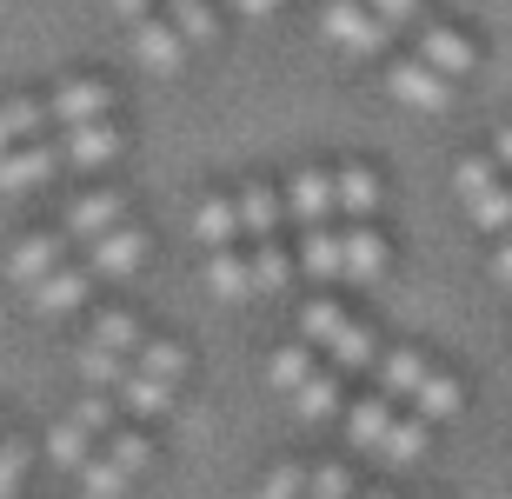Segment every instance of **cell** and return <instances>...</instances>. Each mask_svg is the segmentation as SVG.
Here are the masks:
<instances>
[{
  "label": "cell",
  "instance_id": "obj_21",
  "mask_svg": "<svg viewBox=\"0 0 512 499\" xmlns=\"http://www.w3.org/2000/svg\"><path fill=\"white\" fill-rule=\"evenodd\" d=\"M47 120H54L47 100H0V154H7V147H27Z\"/></svg>",
  "mask_w": 512,
  "mask_h": 499
},
{
  "label": "cell",
  "instance_id": "obj_42",
  "mask_svg": "<svg viewBox=\"0 0 512 499\" xmlns=\"http://www.w3.org/2000/svg\"><path fill=\"white\" fill-rule=\"evenodd\" d=\"M107 7H114V20H120V27H133V20H147V7H153V0H107Z\"/></svg>",
  "mask_w": 512,
  "mask_h": 499
},
{
  "label": "cell",
  "instance_id": "obj_22",
  "mask_svg": "<svg viewBox=\"0 0 512 499\" xmlns=\"http://www.w3.org/2000/svg\"><path fill=\"white\" fill-rule=\"evenodd\" d=\"M207 293H213V300H247V293H253V267L233 247L207 253Z\"/></svg>",
  "mask_w": 512,
  "mask_h": 499
},
{
  "label": "cell",
  "instance_id": "obj_6",
  "mask_svg": "<svg viewBox=\"0 0 512 499\" xmlns=\"http://www.w3.org/2000/svg\"><path fill=\"white\" fill-rule=\"evenodd\" d=\"M386 267H393V247H386L380 227H346L340 233V280L373 287V280H386Z\"/></svg>",
  "mask_w": 512,
  "mask_h": 499
},
{
  "label": "cell",
  "instance_id": "obj_33",
  "mask_svg": "<svg viewBox=\"0 0 512 499\" xmlns=\"http://www.w3.org/2000/svg\"><path fill=\"white\" fill-rule=\"evenodd\" d=\"M167 20L180 27L187 40H213L220 34V14H213V0H167Z\"/></svg>",
  "mask_w": 512,
  "mask_h": 499
},
{
  "label": "cell",
  "instance_id": "obj_10",
  "mask_svg": "<svg viewBox=\"0 0 512 499\" xmlns=\"http://www.w3.org/2000/svg\"><path fill=\"white\" fill-rule=\"evenodd\" d=\"M47 114H54L60 127L107 120V114H114V87H107V80H60L54 94H47Z\"/></svg>",
  "mask_w": 512,
  "mask_h": 499
},
{
  "label": "cell",
  "instance_id": "obj_1",
  "mask_svg": "<svg viewBox=\"0 0 512 499\" xmlns=\"http://www.w3.org/2000/svg\"><path fill=\"white\" fill-rule=\"evenodd\" d=\"M453 187H459V207L479 220V233H499V240H506V233H512V187H506V173H499L493 160H459Z\"/></svg>",
  "mask_w": 512,
  "mask_h": 499
},
{
  "label": "cell",
  "instance_id": "obj_11",
  "mask_svg": "<svg viewBox=\"0 0 512 499\" xmlns=\"http://www.w3.org/2000/svg\"><path fill=\"white\" fill-rule=\"evenodd\" d=\"M286 213H293L300 227H326V220L340 213V187H333V173H320V167L293 173V187H286Z\"/></svg>",
  "mask_w": 512,
  "mask_h": 499
},
{
  "label": "cell",
  "instance_id": "obj_4",
  "mask_svg": "<svg viewBox=\"0 0 512 499\" xmlns=\"http://www.w3.org/2000/svg\"><path fill=\"white\" fill-rule=\"evenodd\" d=\"M127 40H133V60L147 67V74H180L187 67V47L193 40L173 27L167 14H147V20H133L127 27Z\"/></svg>",
  "mask_w": 512,
  "mask_h": 499
},
{
  "label": "cell",
  "instance_id": "obj_44",
  "mask_svg": "<svg viewBox=\"0 0 512 499\" xmlns=\"http://www.w3.org/2000/svg\"><path fill=\"white\" fill-rule=\"evenodd\" d=\"M493 273H499V280H506V287H512V233H506V240H499V253H493Z\"/></svg>",
  "mask_w": 512,
  "mask_h": 499
},
{
  "label": "cell",
  "instance_id": "obj_3",
  "mask_svg": "<svg viewBox=\"0 0 512 499\" xmlns=\"http://www.w3.org/2000/svg\"><path fill=\"white\" fill-rule=\"evenodd\" d=\"M386 94H393L399 107H419V114H446V107H453V80L413 54V60H393V67H386Z\"/></svg>",
  "mask_w": 512,
  "mask_h": 499
},
{
  "label": "cell",
  "instance_id": "obj_26",
  "mask_svg": "<svg viewBox=\"0 0 512 499\" xmlns=\"http://www.w3.org/2000/svg\"><path fill=\"white\" fill-rule=\"evenodd\" d=\"M426 373H433V366L419 360V353H406V346H393V353H380V386L393 393V400H413Z\"/></svg>",
  "mask_w": 512,
  "mask_h": 499
},
{
  "label": "cell",
  "instance_id": "obj_25",
  "mask_svg": "<svg viewBox=\"0 0 512 499\" xmlns=\"http://www.w3.org/2000/svg\"><path fill=\"white\" fill-rule=\"evenodd\" d=\"M459 400H466V393H459V380H453V373H439V366L426 373V380H419V393H413L419 420H433V426H439V420H453Z\"/></svg>",
  "mask_w": 512,
  "mask_h": 499
},
{
  "label": "cell",
  "instance_id": "obj_28",
  "mask_svg": "<svg viewBox=\"0 0 512 499\" xmlns=\"http://www.w3.org/2000/svg\"><path fill=\"white\" fill-rule=\"evenodd\" d=\"M326 353H333V366H340V373H360V366L380 360V346H373V327H360V320H346V327L333 333V346H326Z\"/></svg>",
  "mask_w": 512,
  "mask_h": 499
},
{
  "label": "cell",
  "instance_id": "obj_27",
  "mask_svg": "<svg viewBox=\"0 0 512 499\" xmlns=\"http://www.w3.org/2000/svg\"><path fill=\"white\" fill-rule=\"evenodd\" d=\"M313 373H320V366H313V346H306V340H300V346H280V353L266 360V380L280 386L286 400H293V393H300V386L313 380Z\"/></svg>",
  "mask_w": 512,
  "mask_h": 499
},
{
  "label": "cell",
  "instance_id": "obj_35",
  "mask_svg": "<svg viewBox=\"0 0 512 499\" xmlns=\"http://www.w3.org/2000/svg\"><path fill=\"white\" fill-rule=\"evenodd\" d=\"M340 327H346V313L333 307V300H306V307H300V340L306 346H333Z\"/></svg>",
  "mask_w": 512,
  "mask_h": 499
},
{
  "label": "cell",
  "instance_id": "obj_18",
  "mask_svg": "<svg viewBox=\"0 0 512 499\" xmlns=\"http://www.w3.org/2000/svg\"><path fill=\"white\" fill-rule=\"evenodd\" d=\"M233 200H240V233L247 240H273V227H280V213H286V193H273L266 180H247Z\"/></svg>",
  "mask_w": 512,
  "mask_h": 499
},
{
  "label": "cell",
  "instance_id": "obj_12",
  "mask_svg": "<svg viewBox=\"0 0 512 499\" xmlns=\"http://www.w3.org/2000/svg\"><path fill=\"white\" fill-rule=\"evenodd\" d=\"M114 154H120V127H114V120H80V127H67V134H60V160H67V167H80V173L107 167Z\"/></svg>",
  "mask_w": 512,
  "mask_h": 499
},
{
  "label": "cell",
  "instance_id": "obj_34",
  "mask_svg": "<svg viewBox=\"0 0 512 499\" xmlns=\"http://www.w3.org/2000/svg\"><path fill=\"white\" fill-rule=\"evenodd\" d=\"M127 480H133V473H120V466L100 453V460L80 466V499H120V493H127Z\"/></svg>",
  "mask_w": 512,
  "mask_h": 499
},
{
  "label": "cell",
  "instance_id": "obj_30",
  "mask_svg": "<svg viewBox=\"0 0 512 499\" xmlns=\"http://www.w3.org/2000/svg\"><path fill=\"white\" fill-rule=\"evenodd\" d=\"M133 366H140V373H153V380H167V386H180V380H187V346H173V340H140Z\"/></svg>",
  "mask_w": 512,
  "mask_h": 499
},
{
  "label": "cell",
  "instance_id": "obj_13",
  "mask_svg": "<svg viewBox=\"0 0 512 499\" xmlns=\"http://www.w3.org/2000/svg\"><path fill=\"white\" fill-rule=\"evenodd\" d=\"M60 253H67V233H54V227H47V233H27V240H20V247L7 253V273H14L20 287L34 293L40 280H47V273L60 267Z\"/></svg>",
  "mask_w": 512,
  "mask_h": 499
},
{
  "label": "cell",
  "instance_id": "obj_41",
  "mask_svg": "<svg viewBox=\"0 0 512 499\" xmlns=\"http://www.w3.org/2000/svg\"><path fill=\"white\" fill-rule=\"evenodd\" d=\"M366 7H373L386 27H413V20H419V0H366Z\"/></svg>",
  "mask_w": 512,
  "mask_h": 499
},
{
  "label": "cell",
  "instance_id": "obj_37",
  "mask_svg": "<svg viewBox=\"0 0 512 499\" xmlns=\"http://www.w3.org/2000/svg\"><path fill=\"white\" fill-rule=\"evenodd\" d=\"M114 413H120V393H87V400L74 406V420L87 426L94 440H100V433H114Z\"/></svg>",
  "mask_w": 512,
  "mask_h": 499
},
{
  "label": "cell",
  "instance_id": "obj_36",
  "mask_svg": "<svg viewBox=\"0 0 512 499\" xmlns=\"http://www.w3.org/2000/svg\"><path fill=\"white\" fill-rule=\"evenodd\" d=\"M107 460H114L120 473H140V466L153 460V446L140 440V433H127V426H114V433H107Z\"/></svg>",
  "mask_w": 512,
  "mask_h": 499
},
{
  "label": "cell",
  "instance_id": "obj_7",
  "mask_svg": "<svg viewBox=\"0 0 512 499\" xmlns=\"http://www.w3.org/2000/svg\"><path fill=\"white\" fill-rule=\"evenodd\" d=\"M120 220H127V193L120 187H94V193H80V200H67L60 233H67V240H100V233L120 227Z\"/></svg>",
  "mask_w": 512,
  "mask_h": 499
},
{
  "label": "cell",
  "instance_id": "obj_16",
  "mask_svg": "<svg viewBox=\"0 0 512 499\" xmlns=\"http://www.w3.org/2000/svg\"><path fill=\"white\" fill-rule=\"evenodd\" d=\"M333 187H340V213H346V220H373V213H380V200H386L380 173L360 167V160H346V167L333 173Z\"/></svg>",
  "mask_w": 512,
  "mask_h": 499
},
{
  "label": "cell",
  "instance_id": "obj_19",
  "mask_svg": "<svg viewBox=\"0 0 512 499\" xmlns=\"http://www.w3.org/2000/svg\"><path fill=\"white\" fill-rule=\"evenodd\" d=\"M87 346H94V353H114V360H133V353H140V320H133L127 307L100 313L94 333H87Z\"/></svg>",
  "mask_w": 512,
  "mask_h": 499
},
{
  "label": "cell",
  "instance_id": "obj_45",
  "mask_svg": "<svg viewBox=\"0 0 512 499\" xmlns=\"http://www.w3.org/2000/svg\"><path fill=\"white\" fill-rule=\"evenodd\" d=\"M499 167L512 173V120H506V127H499Z\"/></svg>",
  "mask_w": 512,
  "mask_h": 499
},
{
  "label": "cell",
  "instance_id": "obj_31",
  "mask_svg": "<svg viewBox=\"0 0 512 499\" xmlns=\"http://www.w3.org/2000/svg\"><path fill=\"white\" fill-rule=\"evenodd\" d=\"M293 413H300V420H333V413H340V373H313V380L293 393Z\"/></svg>",
  "mask_w": 512,
  "mask_h": 499
},
{
  "label": "cell",
  "instance_id": "obj_46",
  "mask_svg": "<svg viewBox=\"0 0 512 499\" xmlns=\"http://www.w3.org/2000/svg\"><path fill=\"white\" fill-rule=\"evenodd\" d=\"M366 499H393V493H366Z\"/></svg>",
  "mask_w": 512,
  "mask_h": 499
},
{
  "label": "cell",
  "instance_id": "obj_2",
  "mask_svg": "<svg viewBox=\"0 0 512 499\" xmlns=\"http://www.w3.org/2000/svg\"><path fill=\"white\" fill-rule=\"evenodd\" d=\"M320 27H326V40L340 47V54H353V60H373V54H386V40H393V27H386L366 0H326V14H320Z\"/></svg>",
  "mask_w": 512,
  "mask_h": 499
},
{
  "label": "cell",
  "instance_id": "obj_32",
  "mask_svg": "<svg viewBox=\"0 0 512 499\" xmlns=\"http://www.w3.org/2000/svg\"><path fill=\"white\" fill-rule=\"evenodd\" d=\"M426 433H433V420H393V433H386V446H380V460L386 466H413L419 453H426Z\"/></svg>",
  "mask_w": 512,
  "mask_h": 499
},
{
  "label": "cell",
  "instance_id": "obj_38",
  "mask_svg": "<svg viewBox=\"0 0 512 499\" xmlns=\"http://www.w3.org/2000/svg\"><path fill=\"white\" fill-rule=\"evenodd\" d=\"M27 440H0V499H14L20 493V480H27Z\"/></svg>",
  "mask_w": 512,
  "mask_h": 499
},
{
  "label": "cell",
  "instance_id": "obj_43",
  "mask_svg": "<svg viewBox=\"0 0 512 499\" xmlns=\"http://www.w3.org/2000/svg\"><path fill=\"white\" fill-rule=\"evenodd\" d=\"M233 14H253V20H266V14H280V0H233Z\"/></svg>",
  "mask_w": 512,
  "mask_h": 499
},
{
  "label": "cell",
  "instance_id": "obj_5",
  "mask_svg": "<svg viewBox=\"0 0 512 499\" xmlns=\"http://www.w3.org/2000/svg\"><path fill=\"white\" fill-rule=\"evenodd\" d=\"M140 260H147V233L133 227V220H120V227H107L100 240H87V267H94V280H127Z\"/></svg>",
  "mask_w": 512,
  "mask_h": 499
},
{
  "label": "cell",
  "instance_id": "obj_9",
  "mask_svg": "<svg viewBox=\"0 0 512 499\" xmlns=\"http://www.w3.org/2000/svg\"><path fill=\"white\" fill-rule=\"evenodd\" d=\"M419 60L439 67L446 80H459V74H473V67H479V47L459 34V27H446V20H426V27H419Z\"/></svg>",
  "mask_w": 512,
  "mask_h": 499
},
{
  "label": "cell",
  "instance_id": "obj_8",
  "mask_svg": "<svg viewBox=\"0 0 512 499\" xmlns=\"http://www.w3.org/2000/svg\"><path fill=\"white\" fill-rule=\"evenodd\" d=\"M54 167H67L60 160V147H47V140H27V147H7L0 154V193H34L54 180Z\"/></svg>",
  "mask_w": 512,
  "mask_h": 499
},
{
  "label": "cell",
  "instance_id": "obj_15",
  "mask_svg": "<svg viewBox=\"0 0 512 499\" xmlns=\"http://www.w3.org/2000/svg\"><path fill=\"white\" fill-rule=\"evenodd\" d=\"M193 240H200L207 253L233 247V240H240V200H227V193H207V200L193 207Z\"/></svg>",
  "mask_w": 512,
  "mask_h": 499
},
{
  "label": "cell",
  "instance_id": "obj_24",
  "mask_svg": "<svg viewBox=\"0 0 512 499\" xmlns=\"http://www.w3.org/2000/svg\"><path fill=\"white\" fill-rule=\"evenodd\" d=\"M47 460L67 466V473H80V466L94 460V433H87L80 420H54L47 426Z\"/></svg>",
  "mask_w": 512,
  "mask_h": 499
},
{
  "label": "cell",
  "instance_id": "obj_17",
  "mask_svg": "<svg viewBox=\"0 0 512 499\" xmlns=\"http://www.w3.org/2000/svg\"><path fill=\"white\" fill-rule=\"evenodd\" d=\"M393 400H386V393H373V400H353L346 406V440L360 446V453H380L386 446V433H393Z\"/></svg>",
  "mask_w": 512,
  "mask_h": 499
},
{
  "label": "cell",
  "instance_id": "obj_14",
  "mask_svg": "<svg viewBox=\"0 0 512 499\" xmlns=\"http://www.w3.org/2000/svg\"><path fill=\"white\" fill-rule=\"evenodd\" d=\"M87 293H94V267H67V260H60V267L34 287V307L40 313H80Z\"/></svg>",
  "mask_w": 512,
  "mask_h": 499
},
{
  "label": "cell",
  "instance_id": "obj_20",
  "mask_svg": "<svg viewBox=\"0 0 512 499\" xmlns=\"http://www.w3.org/2000/svg\"><path fill=\"white\" fill-rule=\"evenodd\" d=\"M173 393H180V386L153 380V373H140V366H127V380H120V406H127V413H140V420L167 413V406H173Z\"/></svg>",
  "mask_w": 512,
  "mask_h": 499
},
{
  "label": "cell",
  "instance_id": "obj_23",
  "mask_svg": "<svg viewBox=\"0 0 512 499\" xmlns=\"http://www.w3.org/2000/svg\"><path fill=\"white\" fill-rule=\"evenodd\" d=\"M300 273L306 280H340V233L333 227H306V240H300Z\"/></svg>",
  "mask_w": 512,
  "mask_h": 499
},
{
  "label": "cell",
  "instance_id": "obj_29",
  "mask_svg": "<svg viewBox=\"0 0 512 499\" xmlns=\"http://www.w3.org/2000/svg\"><path fill=\"white\" fill-rule=\"evenodd\" d=\"M247 267H253V293H280L286 280L300 273V260H293V253H280L273 240H260V247L247 253Z\"/></svg>",
  "mask_w": 512,
  "mask_h": 499
},
{
  "label": "cell",
  "instance_id": "obj_40",
  "mask_svg": "<svg viewBox=\"0 0 512 499\" xmlns=\"http://www.w3.org/2000/svg\"><path fill=\"white\" fill-rule=\"evenodd\" d=\"M306 499H353L346 466H320V473H306Z\"/></svg>",
  "mask_w": 512,
  "mask_h": 499
},
{
  "label": "cell",
  "instance_id": "obj_39",
  "mask_svg": "<svg viewBox=\"0 0 512 499\" xmlns=\"http://www.w3.org/2000/svg\"><path fill=\"white\" fill-rule=\"evenodd\" d=\"M253 499H306V466H273Z\"/></svg>",
  "mask_w": 512,
  "mask_h": 499
}]
</instances>
